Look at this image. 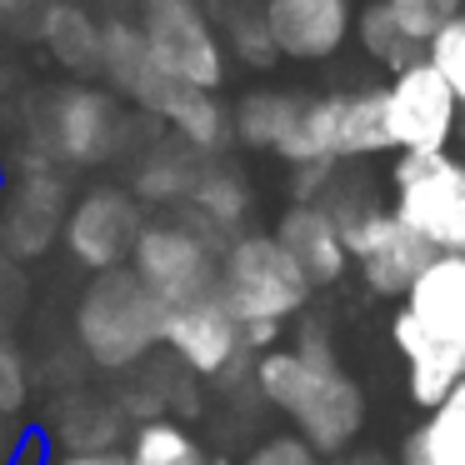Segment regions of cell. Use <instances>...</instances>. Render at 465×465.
I'll list each match as a JSON object with an SVG mask.
<instances>
[{"instance_id": "obj_1", "label": "cell", "mask_w": 465, "mask_h": 465, "mask_svg": "<svg viewBox=\"0 0 465 465\" xmlns=\"http://www.w3.org/2000/svg\"><path fill=\"white\" fill-rule=\"evenodd\" d=\"M391 345L405 361V391L420 411L465 381V255H430L391 315Z\"/></svg>"}, {"instance_id": "obj_3", "label": "cell", "mask_w": 465, "mask_h": 465, "mask_svg": "<svg viewBox=\"0 0 465 465\" xmlns=\"http://www.w3.org/2000/svg\"><path fill=\"white\" fill-rule=\"evenodd\" d=\"M315 205L335 221L351 265L361 271L365 291L381 295V301H401V295L411 291V281L425 271V261L435 255L430 245L391 211V201H381V195L371 191V181H361V175L335 171V181L325 185V195Z\"/></svg>"}, {"instance_id": "obj_6", "label": "cell", "mask_w": 465, "mask_h": 465, "mask_svg": "<svg viewBox=\"0 0 465 465\" xmlns=\"http://www.w3.org/2000/svg\"><path fill=\"white\" fill-rule=\"evenodd\" d=\"M125 145V121L121 105L105 91L91 85H65V91L45 95L31 115V151H25V171H55L65 165H101Z\"/></svg>"}, {"instance_id": "obj_29", "label": "cell", "mask_w": 465, "mask_h": 465, "mask_svg": "<svg viewBox=\"0 0 465 465\" xmlns=\"http://www.w3.org/2000/svg\"><path fill=\"white\" fill-rule=\"evenodd\" d=\"M385 5H391L395 25H401L420 51L435 41V31H445V25L465 11V0H385Z\"/></svg>"}, {"instance_id": "obj_16", "label": "cell", "mask_w": 465, "mask_h": 465, "mask_svg": "<svg viewBox=\"0 0 465 465\" xmlns=\"http://www.w3.org/2000/svg\"><path fill=\"white\" fill-rule=\"evenodd\" d=\"M101 71L111 75V85L135 101L145 115L165 121V111L175 105V95L191 91V85H175L171 75L155 65L151 45H145L141 25H125V21H105V55H101Z\"/></svg>"}, {"instance_id": "obj_30", "label": "cell", "mask_w": 465, "mask_h": 465, "mask_svg": "<svg viewBox=\"0 0 465 465\" xmlns=\"http://www.w3.org/2000/svg\"><path fill=\"white\" fill-rule=\"evenodd\" d=\"M31 395V375H25V361L0 341V420H11L15 411L25 405Z\"/></svg>"}, {"instance_id": "obj_27", "label": "cell", "mask_w": 465, "mask_h": 465, "mask_svg": "<svg viewBox=\"0 0 465 465\" xmlns=\"http://www.w3.org/2000/svg\"><path fill=\"white\" fill-rule=\"evenodd\" d=\"M125 455H131V465H215L205 445L175 420H145Z\"/></svg>"}, {"instance_id": "obj_18", "label": "cell", "mask_w": 465, "mask_h": 465, "mask_svg": "<svg viewBox=\"0 0 465 465\" xmlns=\"http://www.w3.org/2000/svg\"><path fill=\"white\" fill-rule=\"evenodd\" d=\"M275 241L285 245V255L301 265V275L311 285H335L345 275V265H351L341 231H335V221L321 205H291L281 215V225H275Z\"/></svg>"}, {"instance_id": "obj_13", "label": "cell", "mask_w": 465, "mask_h": 465, "mask_svg": "<svg viewBox=\"0 0 465 465\" xmlns=\"http://www.w3.org/2000/svg\"><path fill=\"white\" fill-rule=\"evenodd\" d=\"M65 215H71V195L61 171H25L0 211V251L11 261H35L55 245V235H65Z\"/></svg>"}, {"instance_id": "obj_12", "label": "cell", "mask_w": 465, "mask_h": 465, "mask_svg": "<svg viewBox=\"0 0 465 465\" xmlns=\"http://www.w3.org/2000/svg\"><path fill=\"white\" fill-rule=\"evenodd\" d=\"M141 231H145L141 205L125 191H111V185L81 195V201L71 205V215H65V245H71V255L81 265H91V271H121L125 255L141 241Z\"/></svg>"}, {"instance_id": "obj_23", "label": "cell", "mask_w": 465, "mask_h": 465, "mask_svg": "<svg viewBox=\"0 0 465 465\" xmlns=\"http://www.w3.org/2000/svg\"><path fill=\"white\" fill-rule=\"evenodd\" d=\"M201 171H205V155H195L185 141H175V135L171 141H151L145 155L135 161V191L161 205H185Z\"/></svg>"}, {"instance_id": "obj_8", "label": "cell", "mask_w": 465, "mask_h": 465, "mask_svg": "<svg viewBox=\"0 0 465 465\" xmlns=\"http://www.w3.org/2000/svg\"><path fill=\"white\" fill-rule=\"evenodd\" d=\"M391 211L435 255H465V155H395Z\"/></svg>"}, {"instance_id": "obj_28", "label": "cell", "mask_w": 465, "mask_h": 465, "mask_svg": "<svg viewBox=\"0 0 465 465\" xmlns=\"http://www.w3.org/2000/svg\"><path fill=\"white\" fill-rule=\"evenodd\" d=\"M425 61H430V71L445 81V91L455 95V105L465 115V11L445 31H435V41L425 45Z\"/></svg>"}, {"instance_id": "obj_17", "label": "cell", "mask_w": 465, "mask_h": 465, "mask_svg": "<svg viewBox=\"0 0 465 465\" xmlns=\"http://www.w3.org/2000/svg\"><path fill=\"white\" fill-rule=\"evenodd\" d=\"M45 430L61 445L65 455H101L115 450L125 435V411L105 395L85 391V385H71V391L55 395L51 415H45Z\"/></svg>"}, {"instance_id": "obj_34", "label": "cell", "mask_w": 465, "mask_h": 465, "mask_svg": "<svg viewBox=\"0 0 465 465\" xmlns=\"http://www.w3.org/2000/svg\"><path fill=\"white\" fill-rule=\"evenodd\" d=\"M55 465H131L125 450H101V455H61Z\"/></svg>"}, {"instance_id": "obj_25", "label": "cell", "mask_w": 465, "mask_h": 465, "mask_svg": "<svg viewBox=\"0 0 465 465\" xmlns=\"http://www.w3.org/2000/svg\"><path fill=\"white\" fill-rule=\"evenodd\" d=\"M351 35L355 41H361V51L371 55L375 65H381V71H405V65L411 61H420V45L411 41V35L401 31V25H395V15H391V5H385V0H365L361 11H355V25H351Z\"/></svg>"}, {"instance_id": "obj_7", "label": "cell", "mask_w": 465, "mask_h": 465, "mask_svg": "<svg viewBox=\"0 0 465 465\" xmlns=\"http://www.w3.org/2000/svg\"><path fill=\"white\" fill-rule=\"evenodd\" d=\"M391 151L385 131V91L361 85V91H335V95H311L305 115L295 125V141L285 145L281 161L291 165H351Z\"/></svg>"}, {"instance_id": "obj_9", "label": "cell", "mask_w": 465, "mask_h": 465, "mask_svg": "<svg viewBox=\"0 0 465 465\" xmlns=\"http://www.w3.org/2000/svg\"><path fill=\"white\" fill-rule=\"evenodd\" d=\"M141 35L151 45L155 65L175 85L215 95V85L225 81V45L215 21L201 11V0H145Z\"/></svg>"}, {"instance_id": "obj_10", "label": "cell", "mask_w": 465, "mask_h": 465, "mask_svg": "<svg viewBox=\"0 0 465 465\" xmlns=\"http://www.w3.org/2000/svg\"><path fill=\"white\" fill-rule=\"evenodd\" d=\"M131 271L141 275L145 291L171 311V305L215 295V281H221V245L205 241V235L185 221H161V225H145L141 231V241H135V251H131Z\"/></svg>"}, {"instance_id": "obj_22", "label": "cell", "mask_w": 465, "mask_h": 465, "mask_svg": "<svg viewBox=\"0 0 465 465\" xmlns=\"http://www.w3.org/2000/svg\"><path fill=\"white\" fill-rule=\"evenodd\" d=\"M305 101L311 95H295V91H251L231 115V131L241 135L245 145L255 151H275L285 155V145L295 141V125L305 115Z\"/></svg>"}, {"instance_id": "obj_35", "label": "cell", "mask_w": 465, "mask_h": 465, "mask_svg": "<svg viewBox=\"0 0 465 465\" xmlns=\"http://www.w3.org/2000/svg\"><path fill=\"white\" fill-rule=\"evenodd\" d=\"M455 141H460V145H465V115H460V135H455Z\"/></svg>"}, {"instance_id": "obj_11", "label": "cell", "mask_w": 465, "mask_h": 465, "mask_svg": "<svg viewBox=\"0 0 465 465\" xmlns=\"http://www.w3.org/2000/svg\"><path fill=\"white\" fill-rule=\"evenodd\" d=\"M385 91V131L395 155H445L460 135V105L445 91V81L430 71V61H411L395 71Z\"/></svg>"}, {"instance_id": "obj_24", "label": "cell", "mask_w": 465, "mask_h": 465, "mask_svg": "<svg viewBox=\"0 0 465 465\" xmlns=\"http://www.w3.org/2000/svg\"><path fill=\"white\" fill-rule=\"evenodd\" d=\"M165 125H171L175 141H185L195 155L225 151V141L235 135L231 131V111H225L211 91H181V95H175V105L165 111Z\"/></svg>"}, {"instance_id": "obj_31", "label": "cell", "mask_w": 465, "mask_h": 465, "mask_svg": "<svg viewBox=\"0 0 465 465\" xmlns=\"http://www.w3.org/2000/svg\"><path fill=\"white\" fill-rule=\"evenodd\" d=\"M245 465H325L321 450H311V445L301 440V435H275V440L255 445L251 455H245Z\"/></svg>"}, {"instance_id": "obj_20", "label": "cell", "mask_w": 465, "mask_h": 465, "mask_svg": "<svg viewBox=\"0 0 465 465\" xmlns=\"http://www.w3.org/2000/svg\"><path fill=\"white\" fill-rule=\"evenodd\" d=\"M41 41H45V51H51L65 71H75V75H95V71H101L105 25L95 21L91 11H81L75 0H55V5H45Z\"/></svg>"}, {"instance_id": "obj_32", "label": "cell", "mask_w": 465, "mask_h": 465, "mask_svg": "<svg viewBox=\"0 0 465 465\" xmlns=\"http://www.w3.org/2000/svg\"><path fill=\"white\" fill-rule=\"evenodd\" d=\"M21 305H25V275L15 271L11 255L0 251V331L21 315Z\"/></svg>"}, {"instance_id": "obj_36", "label": "cell", "mask_w": 465, "mask_h": 465, "mask_svg": "<svg viewBox=\"0 0 465 465\" xmlns=\"http://www.w3.org/2000/svg\"><path fill=\"white\" fill-rule=\"evenodd\" d=\"M51 5H55V0H51Z\"/></svg>"}, {"instance_id": "obj_5", "label": "cell", "mask_w": 465, "mask_h": 465, "mask_svg": "<svg viewBox=\"0 0 465 465\" xmlns=\"http://www.w3.org/2000/svg\"><path fill=\"white\" fill-rule=\"evenodd\" d=\"M315 285L285 255L275 235H235L221 251L215 301L235 315V325H281L305 311Z\"/></svg>"}, {"instance_id": "obj_33", "label": "cell", "mask_w": 465, "mask_h": 465, "mask_svg": "<svg viewBox=\"0 0 465 465\" xmlns=\"http://www.w3.org/2000/svg\"><path fill=\"white\" fill-rule=\"evenodd\" d=\"M45 5L51 0H0V25H11L15 35H41Z\"/></svg>"}, {"instance_id": "obj_21", "label": "cell", "mask_w": 465, "mask_h": 465, "mask_svg": "<svg viewBox=\"0 0 465 465\" xmlns=\"http://www.w3.org/2000/svg\"><path fill=\"white\" fill-rule=\"evenodd\" d=\"M401 465H465V381H455L450 395L405 435Z\"/></svg>"}, {"instance_id": "obj_2", "label": "cell", "mask_w": 465, "mask_h": 465, "mask_svg": "<svg viewBox=\"0 0 465 465\" xmlns=\"http://www.w3.org/2000/svg\"><path fill=\"white\" fill-rule=\"evenodd\" d=\"M255 391L271 405H281L301 440L321 455H341L365 425V395L351 375L341 371L331 341L321 331H305L295 345H275L255 361Z\"/></svg>"}, {"instance_id": "obj_19", "label": "cell", "mask_w": 465, "mask_h": 465, "mask_svg": "<svg viewBox=\"0 0 465 465\" xmlns=\"http://www.w3.org/2000/svg\"><path fill=\"white\" fill-rule=\"evenodd\" d=\"M245 211H251V195H245V181L235 171H225V165H205L201 181L191 185V195H185V225H195V231L205 235V241L215 245H231L235 241V225L245 221Z\"/></svg>"}, {"instance_id": "obj_26", "label": "cell", "mask_w": 465, "mask_h": 465, "mask_svg": "<svg viewBox=\"0 0 465 465\" xmlns=\"http://www.w3.org/2000/svg\"><path fill=\"white\" fill-rule=\"evenodd\" d=\"M221 45L251 71H271L281 61L271 31H265L261 0H221Z\"/></svg>"}, {"instance_id": "obj_15", "label": "cell", "mask_w": 465, "mask_h": 465, "mask_svg": "<svg viewBox=\"0 0 465 465\" xmlns=\"http://www.w3.org/2000/svg\"><path fill=\"white\" fill-rule=\"evenodd\" d=\"M161 341L171 345L175 361H181L191 375H225V371H231V365L245 355L241 325H235V315L225 311L215 295H205V301H185V305H171V311H165Z\"/></svg>"}, {"instance_id": "obj_14", "label": "cell", "mask_w": 465, "mask_h": 465, "mask_svg": "<svg viewBox=\"0 0 465 465\" xmlns=\"http://www.w3.org/2000/svg\"><path fill=\"white\" fill-rule=\"evenodd\" d=\"M281 61H331L355 25L351 0H261Z\"/></svg>"}, {"instance_id": "obj_4", "label": "cell", "mask_w": 465, "mask_h": 465, "mask_svg": "<svg viewBox=\"0 0 465 465\" xmlns=\"http://www.w3.org/2000/svg\"><path fill=\"white\" fill-rule=\"evenodd\" d=\"M165 331V305L141 285L131 265L121 271H101L95 285L85 291L81 311H75V335L81 351L91 355L101 371H131L151 355V345Z\"/></svg>"}]
</instances>
